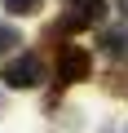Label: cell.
<instances>
[{
	"instance_id": "52a82bcc",
	"label": "cell",
	"mask_w": 128,
	"mask_h": 133,
	"mask_svg": "<svg viewBox=\"0 0 128 133\" xmlns=\"http://www.w3.org/2000/svg\"><path fill=\"white\" fill-rule=\"evenodd\" d=\"M119 5H124V14H128V0H119Z\"/></svg>"
},
{
	"instance_id": "277c9868",
	"label": "cell",
	"mask_w": 128,
	"mask_h": 133,
	"mask_svg": "<svg viewBox=\"0 0 128 133\" xmlns=\"http://www.w3.org/2000/svg\"><path fill=\"white\" fill-rule=\"evenodd\" d=\"M102 53L124 58V53H128V31H106V36H102Z\"/></svg>"
},
{
	"instance_id": "7a4b0ae2",
	"label": "cell",
	"mask_w": 128,
	"mask_h": 133,
	"mask_svg": "<svg viewBox=\"0 0 128 133\" xmlns=\"http://www.w3.org/2000/svg\"><path fill=\"white\" fill-rule=\"evenodd\" d=\"M93 76V53L84 44H57V84H80Z\"/></svg>"
},
{
	"instance_id": "8992f818",
	"label": "cell",
	"mask_w": 128,
	"mask_h": 133,
	"mask_svg": "<svg viewBox=\"0 0 128 133\" xmlns=\"http://www.w3.org/2000/svg\"><path fill=\"white\" fill-rule=\"evenodd\" d=\"M13 44H22V36H18L13 27H5V22H0V58H5V53H9Z\"/></svg>"
},
{
	"instance_id": "5b68a950",
	"label": "cell",
	"mask_w": 128,
	"mask_h": 133,
	"mask_svg": "<svg viewBox=\"0 0 128 133\" xmlns=\"http://www.w3.org/2000/svg\"><path fill=\"white\" fill-rule=\"evenodd\" d=\"M0 5H5L13 18H31V14H40V9H44V0H0Z\"/></svg>"
},
{
	"instance_id": "3957f363",
	"label": "cell",
	"mask_w": 128,
	"mask_h": 133,
	"mask_svg": "<svg viewBox=\"0 0 128 133\" xmlns=\"http://www.w3.org/2000/svg\"><path fill=\"white\" fill-rule=\"evenodd\" d=\"M106 18V0H75L71 14H62V22H53L57 36H66V31H80V27H97Z\"/></svg>"
},
{
	"instance_id": "6da1fadb",
	"label": "cell",
	"mask_w": 128,
	"mask_h": 133,
	"mask_svg": "<svg viewBox=\"0 0 128 133\" xmlns=\"http://www.w3.org/2000/svg\"><path fill=\"white\" fill-rule=\"evenodd\" d=\"M0 80L9 89H40L44 84V58L40 53H13L0 71Z\"/></svg>"
}]
</instances>
